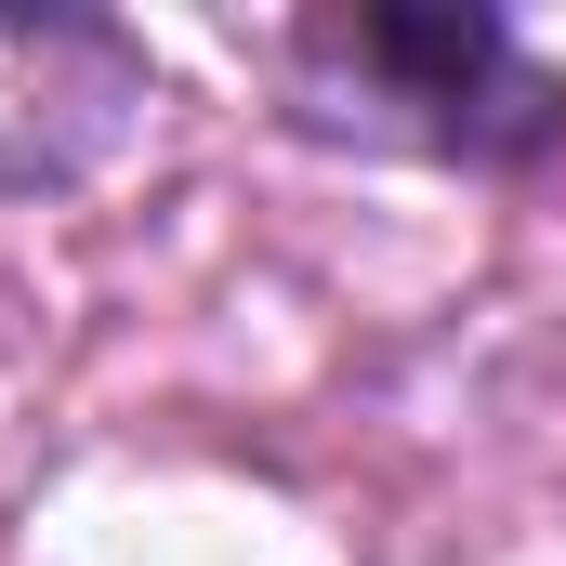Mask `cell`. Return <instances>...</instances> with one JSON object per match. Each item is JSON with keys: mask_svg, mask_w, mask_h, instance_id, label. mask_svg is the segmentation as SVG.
<instances>
[{"mask_svg": "<svg viewBox=\"0 0 566 566\" xmlns=\"http://www.w3.org/2000/svg\"><path fill=\"white\" fill-rule=\"evenodd\" d=\"M303 66V119L369 145H434V158H527L566 133V80H541L514 53L501 13H316L290 27Z\"/></svg>", "mask_w": 566, "mask_h": 566, "instance_id": "6da1fadb", "label": "cell"}, {"mask_svg": "<svg viewBox=\"0 0 566 566\" xmlns=\"http://www.w3.org/2000/svg\"><path fill=\"white\" fill-rule=\"evenodd\" d=\"M145 106L158 80L106 13H0V198H53L106 171Z\"/></svg>", "mask_w": 566, "mask_h": 566, "instance_id": "7a4b0ae2", "label": "cell"}]
</instances>
